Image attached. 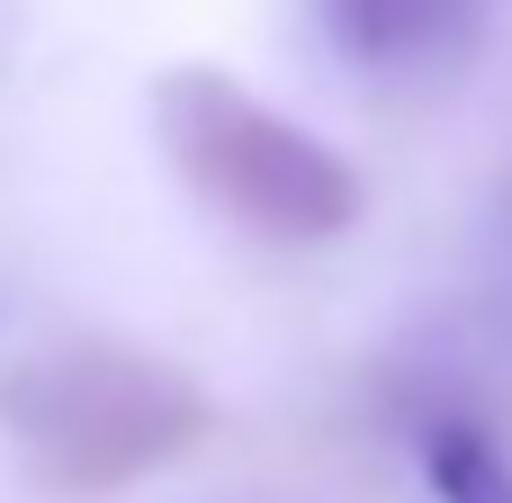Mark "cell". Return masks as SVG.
Masks as SVG:
<instances>
[{
	"instance_id": "obj_5",
	"label": "cell",
	"mask_w": 512,
	"mask_h": 503,
	"mask_svg": "<svg viewBox=\"0 0 512 503\" xmlns=\"http://www.w3.org/2000/svg\"><path fill=\"white\" fill-rule=\"evenodd\" d=\"M504 225H512V198H504Z\"/></svg>"
},
{
	"instance_id": "obj_2",
	"label": "cell",
	"mask_w": 512,
	"mask_h": 503,
	"mask_svg": "<svg viewBox=\"0 0 512 503\" xmlns=\"http://www.w3.org/2000/svg\"><path fill=\"white\" fill-rule=\"evenodd\" d=\"M153 117H162V144H171L180 180H189L225 225L261 234V243H288V252H297V243H333V234H351L360 207H369L360 171H351L324 135H306L297 117H279L270 99H252L243 81H225V72H207V63L162 72Z\"/></svg>"
},
{
	"instance_id": "obj_4",
	"label": "cell",
	"mask_w": 512,
	"mask_h": 503,
	"mask_svg": "<svg viewBox=\"0 0 512 503\" xmlns=\"http://www.w3.org/2000/svg\"><path fill=\"white\" fill-rule=\"evenodd\" d=\"M414 450H423V486L441 503H512V459H504V441H495L486 423L432 414V423L414 432Z\"/></svg>"
},
{
	"instance_id": "obj_3",
	"label": "cell",
	"mask_w": 512,
	"mask_h": 503,
	"mask_svg": "<svg viewBox=\"0 0 512 503\" xmlns=\"http://www.w3.org/2000/svg\"><path fill=\"white\" fill-rule=\"evenodd\" d=\"M315 9L342 63L360 72H450L495 18V0H315Z\"/></svg>"
},
{
	"instance_id": "obj_1",
	"label": "cell",
	"mask_w": 512,
	"mask_h": 503,
	"mask_svg": "<svg viewBox=\"0 0 512 503\" xmlns=\"http://www.w3.org/2000/svg\"><path fill=\"white\" fill-rule=\"evenodd\" d=\"M0 432L18 441L45 495L99 503L189 459L216 432V405L162 351H135L117 333H72V342L27 351L0 378Z\"/></svg>"
}]
</instances>
